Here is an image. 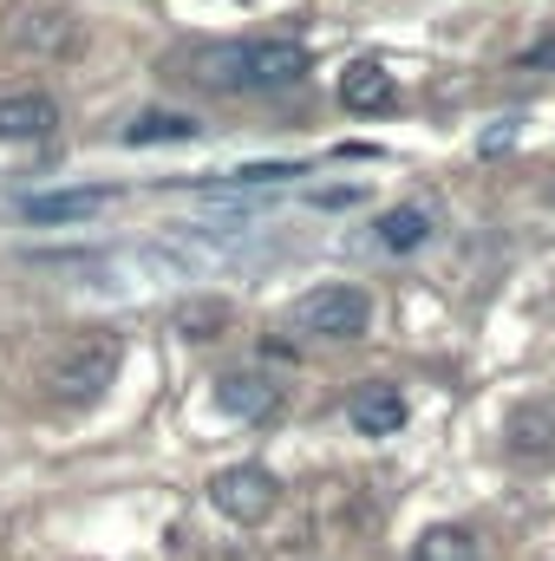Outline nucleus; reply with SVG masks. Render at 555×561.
<instances>
[{"label":"nucleus","mask_w":555,"mask_h":561,"mask_svg":"<svg viewBox=\"0 0 555 561\" xmlns=\"http://www.w3.org/2000/svg\"><path fill=\"white\" fill-rule=\"evenodd\" d=\"M307 72L314 59L294 39H223L196 53V79L209 92H294Z\"/></svg>","instance_id":"1"},{"label":"nucleus","mask_w":555,"mask_h":561,"mask_svg":"<svg viewBox=\"0 0 555 561\" xmlns=\"http://www.w3.org/2000/svg\"><path fill=\"white\" fill-rule=\"evenodd\" d=\"M118 359H125L118 333H79V340L53 359L46 386H53V399H59V405H99V399H105V386L118 379Z\"/></svg>","instance_id":"2"},{"label":"nucleus","mask_w":555,"mask_h":561,"mask_svg":"<svg viewBox=\"0 0 555 561\" xmlns=\"http://www.w3.org/2000/svg\"><path fill=\"white\" fill-rule=\"evenodd\" d=\"M294 327L314 333V340H340L347 346V340H360L373 327V294L353 287V280H327V287L294 300Z\"/></svg>","instance_id":"3"},{"label":"nucleus","mask_w":555,"mask_h":561,"mask_svg":"<svg viewBox=\"0 0 555 561\" xmlns=\"http://www.w3.org/2000/svg\"><path fill=\"white\" fill-rule=\"evenodd\" d=\"M281 503V483L269 463H229V470H216L209 477V510L216 516H229V523H242V529H256V523H269Z\"/></svg>","instance_id":"4"},{"label":"nucleus","mask_w":555,"mask_h":561,"mask_svg":"<svg viewBox=\"0 0 555 561\" xmlns=\"http://www.w3.org/2000/svg\"><path fill=\"white\" fill-rule=\"evenodd\" d=\"M340 105L347 112H393L399 105V85H393V72L380 66V59H353L347 72H340Z\"/></svg>","instance_id":"5"},{"label":"nucleus","mask_w":555,"mask_h":561,"mask_svg":"<svg viewBox=\"0 0 555 561\" xmlns=\"http://www.w3.org/2000/svg\"><path fill=\"white\" fill-rule=\"evenodd\" d=\"M275 405H281V386L269 373H229L216 386V412L223 419H269Z\"/></svg>","instance_id":"6"},{"label":"nucleus","mask_w":555,"mask_h":561,"mask_svg":"<svg viewBox=\"0 0 555 561\" xmlns=\"http://www.w3.org/2000/svg\"><path fill=\"white\" fill-rule=\"evenodd\" d=\"M59 125V105L46 99V92H13V99H0V138L7 144H33L46 138Z\"/></svg>","instance_id":"7"},{"label":"nucleus","mask_w":555,"mask_h":561,"mask_svg":"<svg viewBox=\"0 0 555 561\" xmlns=\"http://www.w3.org/2000/svg\"><path fill=\"white\" fill-rule=\"evenodd\" d=\"M112 203V190L105 183H92V190H53V196H26L20 209L33 216V222H86V216H99Z\"/></svg>","instance_id":"8"},{"label":"nucleus","mask_w":555,"mask_h":561,"mask_svg":"<svg viewBox=\"0 0 555 561\" xmlns=\"http://www.w3.org/2000/svg\"><path fill=\"white\" fill-rule=\"evenodd\" d=\"M347 419H353L360 437H393V431L406 424V399H399L393 386H366V392H353Z\"/></svg>","instance_id":"9"},{"label":"nucleus","mask_w":555,"mask_h":561,"mask_svg":"<svg viewBox=\"0 0 555 561\" xmlns=\"http://www.w3.org/2000/svg\"><path fill=\"white\" fill-rule=\"evenodd\" d=\"M431 242V209L424 203H399V209H386L380 216V249H393V255H412Z\"/></svg>","instance_id":"10"},{"label":"nucleus","mask_w":555,"mask_h":561,"mask_svg":"<svg viewBox=\"0 0 555 561\" xmlns=\"http://www.w3.org/2000/svg\"><path fill=\"white\" fill-rule=\"evenodd\" d=\"M203 131L196 118H183V112H144L138 125L125 131V144H190Z\"/></svg>","instance_id":"11"},{"label":"nucleus","mask_w":555,"mask_h":561,"mask_svg":"<svg viewBox=\"0 0 555 561\" xmlns=\"http://www.w3.org/2000/svg\"><path fill=\"white\" fill-rule=\"evenodd\" d=\"M471 556H477V542L464 529H424L418 536V561H471Z\"/></svg>","instance_id":"12"},{"label":"nucleus","mask_w":555,"mask_h":561,"mask_svg":"<svg viewBox=\"0 0 555 561\" xmlns=\"http://www.w3.org/2000/svg\"><path fill=\"white\" fill-rule=\"evenodd\" d=\"M223 320H229L223 300H196V307H183V327H190L196 340H209V327H223Z\"/></svg>","instance_id":"13"},{"label":"nucleus","mask_w":555,"mask_h":561,"mask_svg":"<svg viewBox=\"0 0 555 561\" xmlns=\"http://www.w3.org/2000/svg\"><path fill=\"white\" fill-rule=\"evenodd\" d=\"M523 66H530V72H555V33H550V39H536V46L523 53Z\"/></svg>","instance_id":"14"}]
</instances>
